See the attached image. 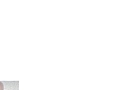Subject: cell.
I'll use <instances>...</instances> for the list:
<instances>
[{
  "mask_svg": "<svg viewBox=\"0 0 121 90\" xmlns=\"http://www.w3.org/2000/svg\"><path fill=\"white\" fill-rule=\"evenodd\" d=\"M4 84L2 82H0V90H4Z\"/></svg>",
  "mask_w": 121,
  "mask_h": 90,
  "instance_id": "cell-1",
  "label": "cell"
}]
</instances>
